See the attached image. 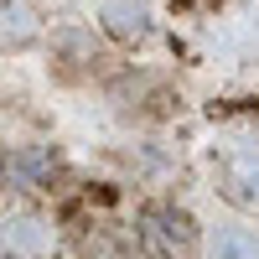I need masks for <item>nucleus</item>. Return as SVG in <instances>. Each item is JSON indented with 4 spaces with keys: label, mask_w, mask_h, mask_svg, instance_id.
Instances as JSON below:
<instances>
[{
    "label": "nucleus",
    "mask_w": 259,
    "mask_h": 259,
    "mask_svg": "<svg viewBox=\"0 0 259 259\" xmlns=\"http://www.w3.org/2000/svg\"><path fill=\"white\" fill-rule=\"evenodd\" d=\"M212 177L233 207L259 212V130H233L212 150Z\"/></svg>",
    "instance_id": "1"
},
{
    "label": "nucleus",
    "mask_w": 259,
    "mask_h": 259,
    "mask_svg": "<svg viewBox=\"0 0 259 259\" xmlns=\"http://www.w3.org/2000/svg\"><path fill=\"white\" fill-rule=\"evenodd\" d=\"M99 26L114 41H140L150 36V6L145 0H99Z\"/></svg>",
    "instance_id": "4"
},
{
    "label": "nucleus",
    "mask_w": 259,
    "mask_h": 259,
    "mask_svg": "<svg viewBox=\"0 0 259 259\" xmlns=\"http://www.w3.org/2000/svg\"><path fill=\"white\" fill-rule=\"evenodd\" d=\"M52 244V223L41 212H11L0 223V259H47Z\"/></svg>",
    "instance_id": "3"
},
{
    "label": "nucleus",
    "mask_w": 259,
    "mask_h": 259,
    "mask_svg": "<svg viewBox=\"0 0 259 259\" xmlns=\"http://www.w3.org/2000/svg\"><path fill=\"white\" fill-rule=\"evenodd\" d=\"M94 259H135L130 249H104V254H94Z\"/></svg>",
    "instance_id": "6"
},
{
    "label": "nucleus",
    "mask_w": 259,
    "mask_h": 259,
    "mask_svg": "<svg viewBox=\"0 0 259 259\" xmlns=\"http://www.w3.org/2000/svg\"><path fill=\"white\" fill-rule=\"evenodd\" d=\"M197 259H259V228H249V223H218L197 244Z\"/></svg>",
    "instance_id": "5"
},
{
    "label": "nucleus",
    "mask_w": 259,
    "mask_h": 259,
    "mask_svg": "<svg viewBox=\"0 0 259 259\" xmlns=\"http://www.w3.org/2000/svg\"><path fill=\"white\" fill-rule=\"evenodd\" d=\"M135 239H140V254L145 259H197V244L202 233L192 223V212L177 207V202H150L135 223Z\"/></svg>",
    "instance_id": "2"
}]
</instances>
